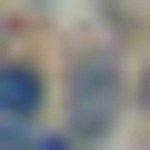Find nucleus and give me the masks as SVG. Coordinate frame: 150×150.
Wrapping results in <instances>:
<instances>
[{"mask_svg": "<svg viewBox=\"0 0 150 150\" xmlns=\"http://www.w3.org/2000/svg\"><path fill=\"white\" fill-rule=\"evenodd\" d=\"M60 110H70V140H100L120 110H130V70L110 60V50H80L60 70Z\"/></svg>", "mask_w": 150, "mask_h": 150, "instance_id": "f257e3e1", "label": "nucleus"}, {"mask_svg": "<svg viewBox=\"0 0 150 150\" xmlns=\"http://www.w3.org/2000/svg\"><path fill=\"white\" fill-rule=\"evenodd\" d=\"M50 110V70H30V60H0V130H30Z\"/></svg>", "mask_w": 150, "mask_h": 150, "instance_id": "f03ea898", "label": "nucleus"}, {"mask_svg": "<svg viewBox=\"0 0 150 150\" xmlns=\"http://www.w3.org/2000/svg\"><path fill=\"white\" fill-rule=\"evenodd\" d=\"M130 100H140V110H150V70H140V90H130Z\"/></svg>", "mask_w": 150, "mask_h": 150, "instance_id": "7ed1b4c3", "label": "nucleus"}]
</instances>
